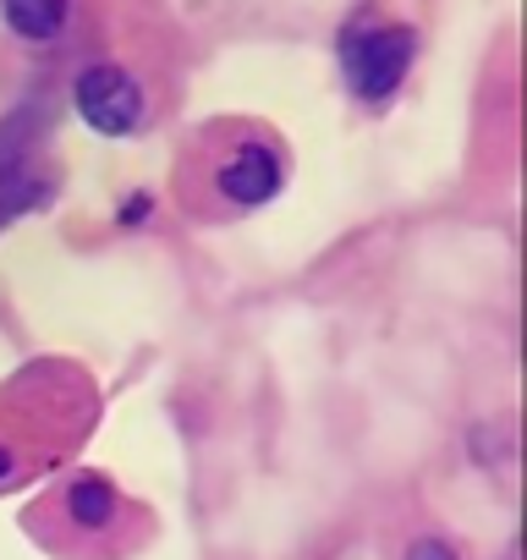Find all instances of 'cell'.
<instances>
[{
	"mask_svg": "<svg viewBox=\"0 0 527 560\" xmlns=\"http://www.w3.org/2000/svg\"><path fill=\"white\" fill-rule=\"evenodd\" d=\"M418 56V34L412 28H352L341 39V67H347V83L358 100L379 105L401 89L407 67Z\"/></svg>",
	"mask_w": 527,
	"mask_h": 560,
	"instance_id": "cell-1",
	"label": "cell"
},
{
	"mask_svg": "<svg viewBox=\"0 0 527 560\" xmlns=\"http://www.w3.org/2000/svg\"><path fill=\"white\" fill-rule=\"evenodd\" d=\"M72 100H78V116H83L94 132H105V138H127V132H138V121H143V89H138V78L121 72V67H89V72L78 78Z\"/></svg>",
	"mask_w": 527,
	"mask_h": 560,
	"instance_id": "cell-2",
	"label": "cell"
},
{
	"mask_svg": "<svg viewBox=\"0 0 527 560\" xmlns=\"http://www.w3.org/2000/svg\"><path fill=\"white\" fill-rule=\"evenodd\" d=\"M281 154L270 149V143H258V138H247V143H236L225 160H220V171H214V187H220V198H231L236 209H253V203H270L276 192H281Z\"/></svg>",
	"mask_w": 527,
	"mask_h": 560,
	"instance_id": "cell-3",
	"label": "cell"
},
{
	"mask_svg": "<svg viewBox=\"0 0 527 560\" xmlns=\"http://www.w3.org/2000/svg\"><path fill=\"white\" fill-rule=\"evenodd\" d=\"M0 12H7V28H12L17 39L45 45V39H56V34L67 28L72 0H0Z\"/></svg>",
	"mask_w": 527,
	"mask_h": 560,
	"instance_id": "cell-4",
	"label": "cell"
},
{
	"mask_svg": "<svg viewBox=\"0 0 527 560\" xmlns=\"http://www.w3.org/2000/svg\"><path fill=\"white\" fill-rule=\"evenodd\" d=\"M61 505H67V522H78V527H110L116 522V489L105 483V478H94V472H83V478H72L67 483V494H61Z\"/></svg>",
	"mask_w": 527,
	"mask_h": 560,
	"instance_id": "cell-5",
	"label": "cell"
},
{
	"mask_svg": "<svg viewBox=\"0 0 527 560\" xmlns=\"http://www.w3.org/2000/svg\"><path fill=\"white\" fill-rule=\"evenodd\" d=\"M34 138H39V110L34 105H23V110H12L7 121H0V187L28 176Z\"/></svg>",
	"mask_w": 527,
	"mask_h": 560,
	"instance_id": "cell-6",
	"label": "cell"
},
{
	"mask_svg": "<svg viewBox=\"0 0 527 560\" xmlns=\"http://www.w3.org/2000/svg\"><path fill=\"white\" fill-rule=\"evenodd\" d=\"M45 198H50V182H34V176L7 182V187H0V225L17 220V214H28V209H39Z\"/></svg>",
	"mask_w": 527,
	"mask_h": 560,
	"instance_id": "cell-7",
	"label": "cell"
},
{
	"mask_svg": "<svg viewBox=\"0 0 527 560\" xmlns=\"http://www.w3.org/2000/svg\"><path fill=\"white\" fill-rule=\"evenodd\" d=\"M407 560H456V549L440 544V538H418V544L407 549Z\"/></svg>",
	"mask_w": 527,
	"mask_h": 560,
	"instance_id": "cell-8",
	"label": "cell"
},
{
	"mask_svg": "<svg viewBox=\"0 0 527 560\" xmlns=\"http://www.w3.org/2000/svg\"><path fill=\"white\" fill-rule=\"evenodd\" d=\"M143 214H149V198H132V203L121 209V225H138Z\"/></svg>",
	"mask_w": 527,
	"mask_h": 560,
	"instance_id": "cell-9",
	"label": "cell"
},
{
	"mask_svg": "<svg viewBox=\"0 0 527 560\" xmlns=\"http://www.w3.org/2000/svg\"><path fill=\"white\" fill-rule=\"evenodd\" d=\"M12 467H17V462H12V451L0 445V478H12Z\"/></svg>",
	"mask_w": 527,
	"mask_h": 560,
	"instance_id": "cell-10",
	"label": "cell"
}]
</instances>
